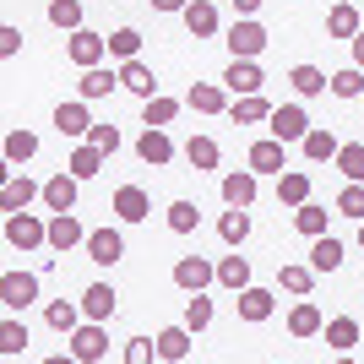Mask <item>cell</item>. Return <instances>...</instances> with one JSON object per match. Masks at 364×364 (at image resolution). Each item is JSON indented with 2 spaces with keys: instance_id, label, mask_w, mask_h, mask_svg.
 <instances>
[{
  "instance_id": "6da1fadb",
  "label": "cell",
  "mask_w": 364,
  "mask_h": 364,
  "mask_svg": "<svg viewBox=\"0 0 364 364\" xmlns=\"http://www.w3.org/2000/svg\"><path fill=\"white\" fill-rule=\"evenodd\" d=\"M261 49H267V28H261L256 16H240V22L228 28V55H234V60H256Z\"/></svg>"
},
{
  "instance_id": "7a4b0ae2",
  "label": "cell",
  "mask_w": 364,
  "mask_h": 364,
  "mask_svg": "<svg viewBox=\"0 0 364 364\" xmlns=\"http://www.w3.org/2000/svg\"><path fill=\"white\" fill-rule=\"evenodd\" d=\"M6 245L38 250V245H49V223H38L33 213H6Z\"/></svg>"
},
{
  "instance_id": "3957f363",
  "label": "cell",
  "mask_w": 364,
  "mask_h": 364,
  "mask_svg": "<svg viewBox=\"0 0 364 364\" xmlns=\"http://www.w3.org/2000/svg\"><path fill=\"white\" fill-rule=\"evenodd\" d=\"M207 283H218V267H213L207 256H180V261H174V289L201 294Z\"/></svg>"
},
{
  "instance_id": "277c9868",
  "label": "cell",
  "mask_w": 364,
  "mask_h": 364,
  "mask_svg": "<svg viewBox=\"0 0 364 364\" xmlns=\"http://www.w3.org/2000/svg\"><path fill=\"white\" fill-rule=\"evenodd\" d=\"M104 353H109L104 321H87V326H76V332H71V359H76V364H98Z\"/></svg>"
},
{
  "instance_id": "5b68a950",
  "label": "cell",
  "mask_w": 364,
  "mask_h": 364,
  "mask_svg": "<svg viewBox=\"0 0 364 364\" xmlns=\"http://www.w3.org/2000/svg\"><path fill=\"white\" fill-rule=\"evenodd\" d=\"M87 261H98V267H114V261L125 256V234L120 228H87Z\"/></svg>"
},
{
  "instance_id": "8992f818",
  "label": "cell",
  "mask_w": 364,
  "mask_h": 364,
  "mask_svg": "<svg viewBox=\"0 0 364 364\" xmlns=\"http://www.w3.org/2000/svg\"><path fill=\"white\" fill-rule=\"evenodd\" d=\"M33 299H38V277H33V272H6V277H0V304H6L11 316H16V310H28Z\"/></svg>"
},
{
  "instance_id": "52a82bcc",
  "label": "cell",
  "mask_w": 364,
  "mask_h": 364,
  "mask_svg": "<svg viewBox=\"0 0 364 364\" xmlns=\"http://www.w3.org/2000/svg\"><path fill=\"white\" fill-rule=\"evenodd\" d=\"M267 131H272L277 141H304V131H310V114H304L299 104H277L272 120H267Z\"/></svg>"
},
{
  "instance_id": "ba28073f",
  "label": "cell",
  "mask_w": 364,
  "mask_h": 364,
  "mask_svg": "<svg viewBox=\"0 0 364 364\" xmlns=\"http://www.w3.org/2000/svg\"><path fill=\"white\" fill-rule=\"evenodd\" d=\"M289 141H277V136H261V141H250V158H245V164L256 168V174H283V168H289Z\"/></svg>"
},
{
  "instance_id": "9c48e42d",
  "label": "cell",
  "mask_w": 364,
  "mask_h": 364,
  "mask_svg": "<svg viewBox=\"0 0 364 364\" xmlns=\"http://www.w3.org/2000/svg\"><path fill=\"white\" fill-rule=\"evenodd\" d=\"M65 55H71V60L82 65V71H87V65H104V55H109V38H104V33L76 28V33H71V44H65Z\"/></svg>"
},
{
  "instance_id": "30bf717a",
  "label": "cell",
  "mask_w": 364,
  "mask_h": 364,
  "mask_svg": "<svg viewBox=\"0 0 364 364\" xmlns=\"http://www.w3.org/2000/svg\"><path fill=\"white\" fill-rule=\"evenodd\" d=\"M234 310H240V321H250V326H261V321H272V310H277V299H272V289H240V299H234Z\"/></svg>"
},
{
  "instance_id": "8fae6325",
  "label": "cell",
  "mask_w": 364,
  "mask_h": 364,
  "mask_svg": "<svg viewBox=\"0 0 364 364\" xmlns=\"http://www.w3.org/2000/svg\"><path fill=\"white\" fill-rule=\"evenodd\" d=\"M76 245H87V228L76 223V213H55L49 218V250H76Z\"/></svg>"
},
{
  "instance_id": "7c38bea8",
  "label": "cell",
  "mask_w": 364,
  "mask_h": 364,
  "mask_svg": "<svg viewBox=\"0 0 364 364\" xmlns=\"http://www.w3.org/2000/svg\"><path fill=\"white\" fill-rule=\"evenodd\" d=\"M223 87L234 92V98H245V92H261V87H267V76H261V65H256V60H228Z\"/></svg>"
},
{
  "instance_id": "4fadbf2b",
  "label": "cell",
  "mask_w": 364,
  "mask_h": 364,
  "mask_svg": "<svg viewBox=\"0 0 364 364\" xmlns=\"http://www.w3.org/2000/svg\"><path fill=\"white\" fill-rule=\"evenodd\" d=\"M76 174L71 168H60V174H55V180H44V207L49 213H76Z\"/></svg>"
},
{
  "instance_id": "5bb4252c",
  "label": "cell",
  "mask_w": 364,
  "mask_h": 364,
  "mask_svg": "<svg viewBox=\"0 0 364 364\" xmlns=\"http://www.w3.org/2000/svg\"><path fill=\"white\" fill-rule=\"evenodd\" d=\"M136 158H141V164H152V168H164L168 158H174V141H168V131H164V125H147V131H141Z\"/></svg>"
},
{
  "instance_id": "9a60e30c",
  "label": "cell",
  "mask_w": 364,
  "mask_h": 364,
  "mask_svg": "<svg viewBox=\"0 0 364 364\" xmlns=\"http://www.w3.org/2000/svg\"><path fill=\"white\" fill-rule=\"evenodd\" d=\"M55 131H60V136H87V131H92L87 98H71V104H60V109H55Z\"/></svg>"
},
{
  "instance_id": "2e32d148",
  "label": "cell",
  "mask_w": 364,
  "mask_h": 364,
  "mask_svg": "<svg viewBox=\"0 0 364 364\" xmlns=\"http://www.w3.org/2000/svg\"><path fill=\"white\" fill-rule=\"evenodd\" d=\"M147 213H152V201H147L141 185H120V191H114V218H120V223H141Z\"/></svg>"
},
{
  "instance_id": "e0dca14e",
  "label": "cell",
  "mask_w": 364,
  "mask_h": 364,
  "mask_svg": "<svg viewBox=\"0 0 364 364\" xmlns=\"http://www.w3.org/2000/svg\"><path fill=\"white\" fill-rule=\"evenodd\" d=\"M191 343H196V332L191 326H164L158 332V359H168V364H180V359H191Z\"/></svg>"
},
{
  "instance_id": "ac0fdd59",
  "label": "cell",
  "mask_w": 364,
  "mask_h": 364,
  "mask_svg": "<svg viewBox=\"0 0 364 364\" xmlns=\"http://www.w3.org/2000/svg\"><path fill=\"white\" fill-rule=\"evenodd\" d=\"M33 196H44V185H33L28 174H11V180L0 185V207H6V213H28Z\"/></svg>"
},
{
  "instance_id": "d6986e66",
  "label": "cell",
  "mask_w": 364,
  "mask_h": 364,
  "mask_svg": "<svg viewBox=\"0 0 364 364\" xmlns=\"http://www.w3.org/2000/svg\"><path fill=\"white\" fill-rule=\"evenodd\" d=\"M120 87H125V92H136V98H152V92H158V76H152V65L136 55V60H125V65H120Z\"/></svg>"
},
{
  "instance_id": "ffe728a7",
  "label": "cell",
  "mask_w": 364,
  "mask_h": 364,
  "mask_svg": "<svg viewBox=\"0 0 364 364\" xmlns=\"http://www.w3.org/2000/svg\"><path fill=\"white\" fill-rule=\"evenodd\" d=\"M223 201H228V207H250V201H256V168H234V174H223Z\"/></svg>"
},
{
  "instance_id": "44dd1931",
  "label": "cell",
  "mask_w": 364,
  "mask_h": 364,
  "mask_svg": "<svg viewBox=\"0 0 364 364\" xmlns=\"http://www.w3.org/2000/svg\"><path fill=\"white\" fill-rule=\"evenodd\" d=\"M321 326H326V321H321V310L299 294V304L289 310V337H299V343H304V337H321Z\"/></svg>"
},
{
  "instance_id": "7402d4cb",
  "label": "cell",
  "mask_w": 364,
  "mask_h": 364,
  "mask_svg": "<svg viewBox=\"0 0 364 364\" xmlns=\"http://www.w3.org/2000/svg\"><path fill=\"white\" fill-rule=\"evenodd\" d=\"M180 16H185V28H191V38H213L218 33V6L213 0H191Z\"/></svg>"
},
{
  "instance_id": "603a6c76",
  "label": "cell",
  "mask_w": 364,
  "mask_h": 364,
  "mask_svg": "<svg viewBox=\"0 0 364 364\" xmlns=\"http://www.w3.org/2000/svg\"><path fill=\"white\" fill-rule=\"evenodd\" d=\"M120 87V71H104V65H87V71H82V82H76V92H82V98H109V92Z\"/></svg>"
},
{
  "instance_id": "cb8c5ba5",
  "label": "cell",
  "mask_w": 364,
  "mask_h": 364,
  "mask_svg": "<svg viewBox=\"0 0 364 364\" xmlns=\"http://www.w3.org/2000/svg\"><path fill=\"white\" fill-rule=\"evenodd\" d=\"M277 201H283V207H304V201H310V174H304V168H283V174H277Z\"/></svg>"
},
{
  "instance_id": "d4e9b609",
  "label": "cell",
  "mask_w": 364,
  "mask_h": 364,
  "mask_svg": "<svg viewBox=\"0 0 364 364\" xmlns=\"http://www.w3.org/2000/svg\"><path fill=\"white\" fill-rule=\"evenodd\" d=\"M114 304H120V294L109 289V283L82 289V310H87V321H109V316H114Z\"/></svg>"
},
{
  "instance_id": "484cf974",
  "label": "cell",
  "mask_w": 364,
  "mask_h": 364,
  "mask_svg": "<svg viewBox=\"0 0 364 364\" xmlns=\"http://www.w3.org/2000/svg\"><path fill=\"white\" fill-rule=\"evenodd\" d=\"M228 114H234V125H267L272 120V104H267L261 92H245V98H234Z\"/></svg>"
},
{
  "instance_id": "4316f807",
  "label": "cell",
  "mask_w": 364,
  "mask_h": 364,
  "mask_svg": "<svg viewBox=\"0 0 364 364\" xmlns=\"http://www.w3.org/2000/svg\"><path fill=\"white\" fill-rule=\"evenodd\" d=\"M304 158H310V164H332L337 158V147H343V141L332 136V131H321V125H310V131H304Z\"/></svg>"
},
{
  "instance_id": "83f0119b",
  "label": "cell",
  "mask_w": 364,
  "mask_h": 364,
  "mask_svg": "<svg viewBox=\"0 0 364 364\" xmlns=\"http://www.w3.org/2000/svg\"><path fill=\"white\" fill-rule=\"evenodd\" d=\"M321 337H326V348H332V353H348L353 343H359V321H353V316H337V321L321 326Z\"/></svg>"
},
{
  "instance_id": "f1b7e54d",
  "label": "cell",
  "mask_w": 364,
  "mask_h": 364,
  "mask_svg": "<svg viewBox=\"0 0 364 364\" xmlns=\"http://www.w3.org/2000/svg\"><path fill=\"white\" fill-rule=\"evenodd\" d=\"M223 92H228V87H218V82H196V87L185 92V104L196 109V114H223V104H228Z\"/></svg>"
},
{
  "instance_id": "f546056e",
  "label": "cell",
  "mask_w": 364,
  "mask_h": 364,
  "mask_svg": "<svg viewBox=\"0 0 364 364\" xmlns=\"http://www.w3.org/2000/svg\"><path fill=\"white\" fill-rule=\"evenodd\" d=\"M218 240L223 245H245L250 240V207H228V213L218 218Z\"/></svg>"
},
{
  "instance_id": "4dcf8cb0",
  "label": "cell",
  "mask_w": 364,
  "mask_h": 364,
  "mask_svg": "<svg viewBox=\"0 0 364 364\" xmlns=\"http://www.w3.org/2000/svg\"><path fill=\"white\" fill-rule=\"evenodd\" d=\"M82 316H87V310H82V304H76V299H55V304H49V310H44V321H49V326H55V332H60V337H71L76 326H82Z\"/></svg>"
},
{
  "instance_id": "1f68e13d",
  "label": "cell",
  "mask_w": 364,
  "mask_h": 364,
  "mask_svg": "<svg viewBox=\"0 0 364 364\" xmlns=\"http://www.w3.org/2000/svg\"><path fill=\"white\" fill-rule=\"evenodd\" d=\"M326 223H332V213H326V207H316V201L294 207V228H299L304 240H321V234H326Z\"/></svg>"
},
{
  "instance_id": "d6a6232c",
  "label": "cell",
  "mask_w": 364,
  "mask_h": 364,
  "mask_svg": "<svg viewBox=\"0 0 364 364\" xmlns=\"http://www.w3.org/2000/svg\"><path fill=\"white\" fill-rule=\"evenodd\" d=\"M326 33H332V38H353V33H359V6H353V0H337L332 11H326Z\"/></svg>"
},
{
  "instance_id": "836d02e7",
  "label": "cell",
  "mask_w": 364,
  "mask_h": 364,
  "mask_svg": "<svg viewBox=\"0 0 364 364\" xmlns=\"http://www.w3.org/2000/svg\"><path fill=\"white\" fill-rule=\"evenodd\" d=\"M289 82H294V92H299V98H316V92H326V87H332V76L321 71V65H294V71H289Z\"/></svg>"
},
{
  "instance_id": "e575fe53",
  "label": "cell",
  "mask_w": 364,
  "mask_h": 364,
  "mask_svg": "<svg viewBox=\"0 0 364 364\" xmlns=\"http://www.w3.org/2000/svg\"><path fill=\"white\" fill-rule=\"evenodd\" d=\"M104 158H109V152H98L92 141H82V147L71 152V164H65V168H71L76 180H92V174H104Z\"/></svg>"
},
{
  "instance_id": "d590c367",
  "label": "cell",
  "mask_w": 364,
  "mask_h": 364,
  "mask_svg": "<svg viewBox=\"0 0 364 364\" xmlns=\"http://www.w3.org/2000/svg\"><path fill=\"white\" fill-rule=\"evenodd\" d=\"M316 267H299V261H283L277 267V289H289V294H310V283H316Z\"/></svg>"
},
{
  "instance_id": "8d00e7d4",
  "label": "cell",
  "mask_w": 364,
  "mask_h": 364,
  "mask_svg": "<svg viewBox=\"0 0 364 364\" xmlns=\"http://www.w3.org/2000/svg\"><path fill=\"white\" fill-rule=\"evenodd\" d=\"M185 164L196 168V174L218 168V141H213V136H191V141H185Z\"/></svg>"
},
{
  "instance_id": "74e56055",
  "label": "cell",
  "mask_w": 364,
  "mask_h": 364,
  "mask_svg": "<svg viewBox=\"0 0 364 364\" xmlns=\"http://www.w3.org/2000/svg\"><path fill=\"white\" fill-rule=\"evenodd\" d=\"M332 164H337V174H343V180H359V185H364V141H343Z\"/></svg>"
},
{
  "instance_id": "f35d334b",
  "label": "cell",
  "mask_w": 364,
  "mask_h": 364,
  "mask_svg": "<svg viewBox=\"0 0 364 364\" xmlns=\"http://www.w3.org/2000/svg\"><path fill=\"white\" fill-rule=\"evenodd\" d=\"M310 267H316V272H337V267H343V245H337L332 234H321V240L310 245Z\"/></svg>"
},
{
  "instance_id": "ab89813d",
  "label": "cell",
  "mask_w": 364,
  "mask_h": 364,
  "mask_svg": "<svg viewBox=\"0 0 364 364\" xmlns=\"http://www.w3.org/2000/svg\"><path fill=\"white\" fill-rule=\"evenodd\" d=\"M218 283L234 289V294L250 289V261H245V256H223V261H218Z\"/></svg>"
},
{
  "instance_id": "60d3db41",
  "label": "cell",
  "mask_w": 364,
  "mask_h": 364,
  "mask_svg": "<svg viewBox=\"0 0 364 364\" xmlns=\"http://www.w3.org/2000/svg\"><path fill=\"white\" fill-rule=\"evenodd\" d=\"M174 114H180V104H174V98H164V92L141 98V125H168Z\"/></svg>"
},
{
  "instance_id": "b9f144b4",
  "label": "cell",
  "mask_w": 364,
  "mask_h": 364,
  "mask_svg": "<svg viewBox=\"0 0 364 364\" xmlns=\"http://www.w3.org/2000/svg\"><path fill=\"white\" fill-rule=\"evenodd\" d=\"M185 326H191V332H207V326H213V299H207V289L185 299Z\"/></svg>"
},
{
  "instance_id": "7bdbcfd3",
  "label": "cell",
  "mask_w": 364,
  "mask_h": 364,
  "mask_svg": "<svg viewBox=\"0 0 364 364\" xmlns=\"http://www.w3.org/2000/svg\"><path fill=\"white\" fill-rule=\"evenodd\" d=\"M0 353H6V359H22V353H28V326H22L16 316L0 326Z\"/></svg>"
},
{
  "instance_id": "ee69618b",
  "label": "cell",
  "mask_w": 364,
  "mask_h": 364,
  "mask_svg": "<svg viewBox=\"0 0 364 364\" xmlns=\"http://www.w3.org/2000/svg\"><path fill=\"white\" fill-rule=\"evenodd\" d=\"M49 22L60 33H76L82 28V0H49Z\"/></svg>"
},
{
  "instance_id": "f6af8a7d",
  "label": "cell",
  "mask_w": 364,
  "mask_h": 364,
  "mask_svg": "<svg viewBox=\"0 0 364 364\" xmlns=\"http://www.w3.org/2000/svg\"><path fill=\"white\" fill-rule=\"evenodd\" d=\"M38 152V136L33 131H6V164H28Z\"/></svg>"
},
{
  "instance_id": "bcb514c9",
  "label": "cell",
  "mask_w": 364,
  "mask_h": 364,
  "mask_svg": "<svg viewBox=\"0 0 364 364\" xmlns=\"http://www.w3.org/2000/svg\"><path fill=\"white\" fill-rule=\"evenodd\" d=\"M109 55L136 60V55H141V33H136V28H114V33H109Z\"/></svg>"
},
{
  "instance_id": "7dc6e473",
  "label": "cell",
  "mask_w": 364,
  "mask_h": 364,
  "mask_svg": "<svg viewBox=\"0 0 364 364\" xmlns=\"http://www.w3.org/2000/svg\"><path fill=\"white\" fill-rule=\"evenodd\" d=\"M196 223H201L196 201H174V207H168V228H174V234H196Z\"/></svg>"
},
{
  "instance_id": "c3c4849f",
  "label": "cell",
  "mask_w": 364,
  "mask_h": 364,
  "mask_svg": "<svg viewBox=\"0 0 364 364\" xmlns=\"http://www.w3.org/2000/svg\"><path fill=\"white\" fill-rule=\"evenodd\" d=\"M337 213L343 218H364V185L359 180H348L343 191H337Z\"/></svg>"
},
{
  "instance_id": "681fc988",
  "label": "cell",
  "mask_w": 364,
  "mask_h": 364,
  "mask_svg": "<svg viewBox=\"0 0 364 364\" xmlns=\"http://www.w3.org/2000/svg\"><path fill=\"white\" fill-rule=\"evenodd\" d=\"M332 92H337V98H359V92H364V71H359V65L332 71Z\"/></svg>"
},
{
  "instance_id": "f907efd6",
  "label": "cell",
  "mask_w": 364,
  "mask_h": 364,
  "mask_svg": "<svg viewBox=\"0 0 364 364\" xmlns=\"http://www.w3.org/2000/svg\"><path fill=\"white\" fill-rule=\"evenodd\" d=\"M87 141H92V147H98V152H109V158H114V152H120V131H114V125H98V120H92Z\"/></svg>"
},
{
  "instance_id": "816d5d0a",
  "label": "cell",
  "mask_w": 364,
  "mask_h": 364,
  "mask_svg": "<svg viewBox=\"0 0 364 364\" xmlns=\"http://www.w3.org/2000/svg\"><path fill=\"white\" fill-rule=\"evenodd\" d=\"M152 353H158V337H152V343H147V337H136V343L125 348V364H147Z\"/></svg>"
},
{
  "instance_id": "f5cc1de1",
  "label": "cell",
  "mask_w": 364,
  "mask_h": 364,
  "mask_svg": "<svg viewBox=\"0 0 364 364\" xmlns=\"http://www.w3.org/2000/svg\"><path fill=\"white\" fill-rule=\"evenodd\" d=\"M16 49H22V33H16V28H0V55H6V60H11Z\"/></svg>"
},
{
  "instance_id": "db71d44e",
  "label": "cell",
  "mask_w": 364,
  "mask_h": 364,
  "mask_svg": "<svg viewBox=\"0 0 364 364\" xmlns=\"http://www.w3.org/2000/svg\"><path fill=\"white\" fill-rule=\"evenodd\" d=\"M228 6H234L240 16H256V11H261V0H228Z\"/></svg>"
},
{
  "instance_id": "11a10c76",
  "label": "cell",
  "mask_w": 364,
  "mask_h": 364,
  "mask_svg": "<svg viewBox=\"0 0 364 364\" xmlns=\"http://www.w3.org/2000/svg\"><path fill=\"white\" fill-rule=\"evenodd\" d=\"M191 0H152V11H185Z\"/></svg>"
},
{
  "instance_id": "9f6ffc18",
  "label": "cell",
  "mask_w": 364,
  "mask_h": 364,
  "mask_svg": "<svg viewBox=\"0 0 364 364\" xmlns=\"http://www.w3.org/2000/svg\"><path fill=\"white\" fill-rule=\"evenodd\" d=\"M353 65H359V71H364V28L353 33Z\"/></svg>"
},
{
  "instance_id": "6f0895ef",
  "label": "cell",
  "mask_w": 364,
  "mask_h": 364,
  "mask_svg": "<svg viewBox=\"0 0 364 364\" xmlns=\"http://www.w3.org/2000/svg\"><path fill=\"white\" fill-rule=\"evenodd\" d=\"M359 250H364V218H359Z\"/></svg>"
}]
</instances>
